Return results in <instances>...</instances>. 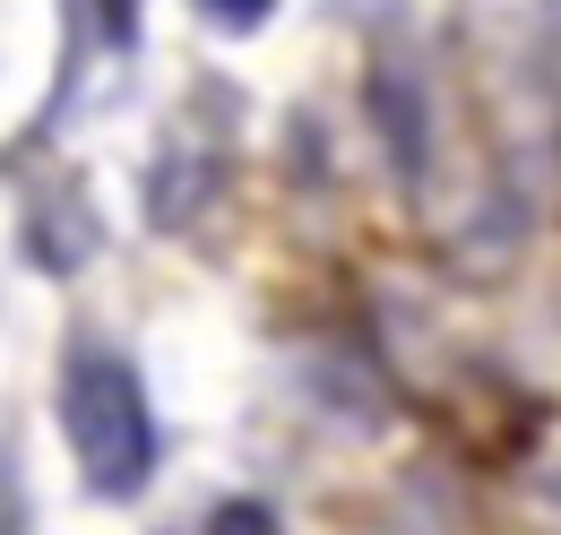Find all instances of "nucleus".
<instances>
[{
	"instance_id": "1",
	"label": "nucleus",
	"mask_w": 561,
	"mask_h": 535,
	"mask_svg": "<svg viewBox=\"0 0 561 535\" xmlns=\"http://www.w3.org/2000/svg\"><path fill=\"white\" fill-rule=\"evenodd\" d=\"M61 432L95 501H130L156 475V414H147L139 372L113 345H78L61 372Z\"/></svg>"
},
{
	"instance_id": "2",
	"label": "nucleus",
	"mask_w": 561,
	"mask_h": 535,
	"mask_svg": "<svg viewBox=\"0 0 561 535\" xmlns=\"http://www.w3.org/2000/svg\"><path fill=\"white\" fill-rule=\"evenodd\" d=\"M26 251L53 268V276H70V268L95 251V216H87V200H78V191H61V200H53V191H44V200H35V216H26Z\"/></svg>"
},
{
	"instance_id": "3",
	"label": "nucleus",
	"mask_w": 561,
	"mask_h": 535,
	"mask_svg": "<svg viewBox=\"0 0 561 535\" xmlns=\"http://www.w3.org/2000/svg\"><path fill=\"white\" fill-rule=\"evenodd\" d=\"M371 104H380V138H389V156L407 164V182L423 173V95H415V69H371Z\"/></svg>"
},
{
	"instance_id": "4",
	"label": "nucleus",
	"mask_w": 561,
	"mask_h": 535,
	"mask_svg": "<svg viewBox=\"0 0 561 535\" xmlns=\"http://www.w3.org/2000/svg\"><path fill=\"white\" fill-rule=\"evenodd\" d=\"M199 535H285V527H277V510H268V501H216Z\"/></svg>"
},
{
	"instance_id": "5",
	"label": "nucleus",
	"mask_w": 561,
	"mask_h": 535,
	"mask_svg": "<svg viewBox=\"0 0 561 535\" xmlns=\"http://www.w3.org/2000/svg\"><path fill=\"white\" fill-rule=\"evenodd\" d=\"M208 26H225V35H260L268 18H277V0H191Z\"/></svg>"
},
{
	"instance_id": "6",
	"label": "nucleus",
	"mask_w": 561,
	"mask_h": 535,
	"mask_svg": "<svg viewBox=\"0 0 561 535\" xmlns=\"http://www.w3.org/2000/svg\"><path fill=\"white\" fill-rule=\"evenodd\" d=\"M0 535H26V492L9 475V449H0Z\"/></svg>"
},
{
	"instance_id": "7",
	"label": "nucleus",
	"mask_w": 561,
	"mask_h": 535,
	"mask_svg": "<svg viewBox=\"0 0 561 535\" xmlns=\"http://www.w3.org/2000/svg\"><path fill=\"white\" fill-rule=\"evenodd\" d=\"M104 35L113 44H139V0H104Z\"/></svg>"
}]
</instances>
